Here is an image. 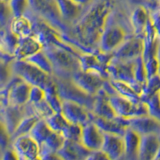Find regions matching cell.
<instances>
[{"instance_id": "11", "label": "cell", "mask_w": 160, "mask_h": 160, "mask_svg": "<svg viewBox=\"0 0 160 160\" xmlns=\"http://www.w3.org/2000/svg\"><path fill=\"white\" fill-rule=\"evenodd\" d=\"M128 38L120 26L107 23L98 41V48L102 52L113 53Z\"/></svg>"}, {"instance_id": "38", "label": "cell", "mask_w": 160, "mask_h": 160, "mask_svg": "<svg viewBox=\"0 0 160 160\" xmlns=\"http://www.w3.org/2000/svg\"><path fill=\"white\" fill-rule=\"evenodd\" d=\"M135 78L138 83L141 84L144 87L147 80L148 75L145 68V63L142 56H139L135 59Z\"/></svg>"}, {"instance_id": "30", "label": "cell", "mask_w": 160, "mask_h": 160, "mask_svg": "<svg viewBox=\"0 0 160 160\" xmlns=\"http://www.w3.org/2000/svg\"><path fill=\"white\" fill-rule=\"evenodd\" d=\"M159 91L160 75L158 74V75H154V76L148 78L143 87V89L141 92V95H140V99L142 102H145L149 98L158 95Z\"/></svg>"}, {"instance_id": "50", "label": "cell", "mask_w": 160, "mask_h": 160, "mask_svg": "<svg viewBox=\"0 0 160 160\" xmlns=\"http://www.w3.org/2000/svg\"><path fill=\"white\" fill-rule=\"evenodd\" d=\"M157 59L158 61V75H160V42H159V45H158V51H157Z\"/></svg>"}, {"instance_id": "19", "label": "cell", "mask_w": 160, "mask_h": 160, "mask_svg": "<svg viewBox=\"0 0 160 160\" xmlns=\"http://www.w3.org/2000/svg\"><path fill=\"white\" fill-rule=\"evenodd\" d=\"M102 151L109 156L111 160H118L124 156L123 136L111 134H104Z\"/></svg>"}, {"instance_id": "24", "label": "cell", "mask_w": 160, "mask_h": 160, "mask_svg": "<svg viewBox=\"0 0 160 160\" xmlns=\"http://www.w3.org/2000/svg\"><path fill=\"white\" fill-rule=\"evenodd\" d=\"M150 18L151 15L143 7L139 6L134 10L131 16V24L134 35L141 38L143 37Z\"/></svg>"}, {"instance_id": "5", "label": "cell", "mask_w": 160, "mask_h": 160, "mask_svg": "<svg viewBox=\"0 0 160 160\" xmlns=\"http://www.w3.org/2000/svg\"><path fill=\"white\" fill-rule=\"evenodd\" d=\"M29 8L60 32L68 34V28L58 13L55 0H29Z\"/></svg>"}, {"instance_id": "33", "label": "cell", "mask_w": 160, "mask_h": 160, "mask_svg": "<svg viewBox=\"0 0 160 160\" xmlns=\"http://www.w3.org/2000/svg\"><path fill=\"white\" fill-rule=\"evenodd\" d=\"M25 60L31 62V64L39 68L40 70H42V71L46 72L48 75L53 76L52 66H51L50 60L48 59V56L45 55L43 51H41L39 52L36 53V54L33 55L32 56L29 57V58H28Z\"/></svg>"}, {"instance_id": "18", "label": "cell", "mask_w": 160, "mask_h": 160, "mask_svg": "<svg viewBox=\"0 0 160 160\" xmlns=\"http://www.w3.org/2000/svg\"><path fill=\"white\" fill-rule=\"evenodd\" d=\"M104 139V133L93 122L82 127L81 142L91 151L101 150Z\"/></svg>"}, {"instance_id": "12", "label": "cell", "mask_w": 160, "mask_h": 160, "mask_svg": "<svg viewBox=\"0 0 160 160\" xmlns=\"http://www.w3.org/2000/svg\"><path fill=\"white\" fill-rule=\"evenodd\" d=\"M61 113L70 123L82 127L92 122L94 117L92 111L84 106L70 100H62Z\"/></svg>"}, {"instance_id": "29", "label": "cell", "mask_w": 160, "mask_h": 160, "mask_svg": "<svg viewBox=\"0 0 160 160\" xmlns=\"http://www.w3.org/2000/svg\"><path fill=\"white\" fill-rule=\"evenodd\" d=\"M44 92H45V100L51 106L53 111L56 113H61L62 99L58 94V88L54 78L52 82L48 84L47 88L44 89Z\"/></svg>"}, {"instance_id": "35", "label": "cell", "mask_w": 160, "mask_h": 160, "mask_svg": "<svg viewBox=\"0 0 160 160\" xmlns=\"http://www.w3.org/2000/svg\"><path fill=\"white\" fill-rule=\"evenodd\" d=\"M45 121L53 131L59 133L61 135L66 128L70 124L68 120L64 118L62 113L55 112L52 115L46 118Z\"/></svg>"}, {"instance_id": "49", "label": "cell", "mask_w": 160, "mask_h": 160, "mask_svg": "<svg viewBox=\"0 0 160 160\" xmlns=\"http://www.w3.org/2000/svg\"><path fill=\"white\" fill-rule=\"evenodd\" d=\"M71 1H73V2H75V3L78 4V5L83 7V6L90 3L92 0H71Z\"/></svg>"}, {"instance_id": "41", "label": "cell", "mask_w": 160, "mask_h": 160, "mask_svg": "<svg viewBox=\"0 0 160 160\" xmlns=\"http://www.w3.org/2000/svg\"><path fill=\"white\" fill-rule=\"evenodd\" d=\"M13 15L10 10L8 3L1 2V28H5L9 27Z\"/></svg>"}, {"instance_id": "2", "label": "cell", "mask_w": 160, "mask_h": 160, "mask_svg": "<svg viewBox=\"0 0 160 160\" xmlns=\"http://www.w3.org/2000/svg\"><path fill=\"white\" fill-rule=\"evenodd\" d=\"M51 62L53 77L61 79H71L75 72L79 71L80 54L71 52L58 47H52L42 50Z\"/></svg>"}, {"instance_id": "34", "label": "cell", "mask_w": 160, "mask_h": 160, "mask_svg": "<svg viewBox=\"0 0 160 160\" xmlns=\"http://www.w3.org/2000/svg\"><path fill=\"white\" fill-rule=\"evenodd\" d=\"M41 118H38L36 115H29V116H26L18 124V128L15 130V133L13 134L11 136V139H15V138L21 135H28L35 127V124L38 122V120Z\"/></svg>"}, {"instance_id": "28", "label": "cell", "mask_w": 160, "mask_h": 160, "mask_svg": "<svg viewBox=\"0 0 160 160\" xmlns=\"http://www.w3.org/2000/svg\"><path fill=\"white\" fill-rule=\"evenodd\" d=\"M19 38L12 33L9 27L1 29V53L15 56Z\"/></svg>"}, {"instance_id": "36", "label": "cell", "mask_w": 160, "mask_h": 160, "mask_svg": "<svg viewBox=\"0 0 160 160\" xmlns=\"http://www.w3.org/2000/svg\"><path fill=\"white\" fill-rule=\"evenodd\" d=\"M31 105H32L35 115L38 116L41 119H46L55 113L51 106L46 101L45 98L36 103H31Z\"/></svg>"}, {"instance_id": "55", "label": "cell", "mask_w": 160, "mask_h": 160, "mask_svg": "<svg viewBox=\"0 0 160 160\" xmlns=\"http://www.w3.org/2000/svg\"><path fill=\"white\" fill-rule=\"evenodd\" d=\"M158 97H159V99H160V91H159V93H158Z\"/></svg>"}, {"instance_id": "9", "label": "cell", "mask_w": 160, "mask_h": 160, "mask_svg": "<svg viewBox=\"0 0 160 160\" xmlns=\"http://www.w3.org/2000/svg\"><path fill=\"white\" fill-rule=\"evenodd\" d=\"M29 115H35L31 104L29 102L21 107L8 105L1 108V126L12 136L20 122Z\"/></svg>"}, {"instance_id": "44", "label": "cell", "mask_w": 160, "mask_h": 160, "mask_svg": "<svg viewBox=\"0 0 160 160\" xmlns=\"http://www.w3.org/2000/svg\"><path fill=\"white\" fill-rule=\"evenodd\" d=\"M12 139L11 136L8 134V132L5 130L3 127L1 129V137H0V147H1V153L3 152L8 148H11Z\"/></svg>"}, {"instance_id": "54", "label": "cell", "mask_w": 160, "mask_h": 160, "mask_svg": "<svg viewBox=\"0 0 160 160\" xmlns=\"http://www.w3.org/2000/svg\"><path fill=\"white\" fill-rule=\"evenodd\" d=\"M118 160H126V159H125V158H124V157H122V158H121L120 159H118Z\"/></svg>"}, {"instance_id": "15", "label": "cell", "mask_w": 160, "mask_h": 160, "mask_svg": "<svg viewBox=\"0 0 160 160\" xmlns=\"http://www.w3.org/2000/svg\"><path fill=\"white\" fill-rule=\"evenodd\" d=\"M128 128L140 136L147 135H160V122L150 115L128 118Z\"/></svg>"}, {"instance_id": "42", "label": "cell", "mask_w": 160, "mask_h": 160, "mask_svg": "<svg viewBox=\"0 0 160 160\" xmlns=\"http://www.w3.org/2000/svg\"><path fill=\"white\" fill-rule=\"evenodd\" d=\"M145 63L146 71H147V75L148 78L151 77L156 75L158 74V61L157 59V57H153V58H148V59L144 61Z\"/></svg>"}, {"instance_id": "45", "label": "cell", "mask_w": 160, "mask_h": 160, "mask_svg": "<svg viewBox=\"0 0 160 160\" xmlns=\"http://www.w3.org/2000/svg\"><path fill=\"white\" fill-rule=\"evenodd\" d=\"M87 160H111L107 154L102 150L91 151Z\"/></svg>"}, {"instance_id": "43", "label": "cell", "mask_w": 160, "mask_h": 160, "mask_svg": "<svg viewBox=\"0 0 160 160\" xmlns=\"http://www.w3.org/2000/svg\"><path fill=\"white\" fill-rule=\"evenodd\" d=\"M44 98H45L44 90L37 86H31L29 97L30 103H36L43 100Z\"/></svg>"}, {"instance_id": "6", "label": "cell", "mask_w": 160, "mask_h": 160, "mask_svg": "<svg viewBox=\"0 0 160 160\" xmlns=\"http://www.w3.org/2000/svg\"><path fill=\"white\" fill-rule=\"evenodd\" d=\"M112 57V53L102 52L98 48L91 52H82L78 58L80 69L98 73L105 79H109L108 68Z\"/></svg>"}, {"instance_id": "48", "label": "cell", "mask_w": 160, "mask_h": 160, "mask_svg": "<svg viewBox=\"0 0 160 160\" xmlns=\"http://www.w3.org/2000/svg\"><path fill=\"white\" fill-rule=\"evenodd\" d=\"M42 160H63L62 158H60L57 153H52V154H48L44 156L40 157Z\"/></svg>"}, {"instance_id": "56", "label": "cell", "mask_w": 160, "mask_h": 160, "mask_svg": "<svg viewBox=\"0 0 160 160\" xmlns=\"http://www.w3.org/2000/svg\"><path fill=\"white\" fill-rule=\"evenodd\" d=\"M159 10H160V2H159Z\"/></svg>"}, {"instance_id": "21", "label": "cell", "mask_w": 160, "mask_h": 160, "mask_svg": "<svg viewBox=\"0 0 160 160\" xmlns=\"http://www.w3.org/2000/svg\"><path fill=\"white\" fill-rule=\"evenodd\" d=\"M143 41V53H142V58L143 60L148 58L156 57L157 51H158V45H159L160 38H158L154 26H153L151 19L150 18L145 33L142 37Z\"/></svg>"}, {"instance_id": "20", "label": "cell", "mask_w": 160, "mask_h": 160, "mask_svg": "<svg viewBox=\"0 0 160 160\" xmlns=\"http://www.w3.org/2000/svg\"><path fill=\"white\" fill-rule=\"evenodd\" d=\"M160 150V135H142L140 138L138 160H154Z\"/></svg>"}, {"instance_id": "4", "label": "cell", "mask_w": 160, "mask_h": 160, "mask_svg": "<svg viewBox=\"0 0 160 160\" xmlns=\"http://www.w3.org/2000/svg\"><path fill=\"white\" fill-rule=\"evenodd\" d=\"M135 60L122 61L112 57L108 68L109 79L129 84L138 95H141L143 86L138 83L135 78Z\"/></svg>"}, {"instance_id": "53", "label": "cell", "mask_w": 160, "mask_h": 160, "mask_svg": "<svg viewBox=\"0 0 160 160\" xmlns=\"http://www.w3.org/2000/svg\"><path fill=\"white\" fill-rule=\"evenodd\" d=\"M19 160H27V159H25V158H22V157H20L19 156Z\"/></svg>"}, {"instance_id": "37", "label": "cell", "mask_w": 160, "mask_h": 160, "mask_svg": "<svg viewBox=\"0 0 160 160\" xmlns=\"http://www.w3.org/2000/svg\"><path fill=\"white\" fill-rule=\"evenodd\" d=\"M11 14L14 17L25 15L29 8V0H11L8 2Z\"/></svg>"}, {"instance_id": "17", "label": "cell", "mask_w": 160, "mask_h": 160, "mask_svg": "<svg viewBox=\"0 0 160 160\" xmlns=\"http://www.w3.org/2000/svg\"><path fill=\"white\" fill-rule=\"evenodd\" d=\"M91 152L81 142L65 139L57 155L63 160H87Z\"/></svg>"}, {"instance_id": "40", "label": "cell", "mask_w": 160, "mask_h": 160, "mask_svg": "<svg viewBox=\"0 0 160 160\" xmlns=\"http://www.w3.org/2000/svg\"><path fill=\"white\" fill-rule=\"evenodd\" d=\"M148 107V115L160 122V99L158 95L153 96L145 102Z\"/></svg>"}, {"instance_id": "26", "label": "cell", "mask_w": 160, "mask_h": 160, "mask_svg": "<svg viewBox=\"0 0 160 160\" xmlns=\"http://www.w3.org/2000/svg\"><path fill=\"white\" fill-rule=\"evenodd\" d=\"M55 2L60 16L65 23L75 21L82 12V6L71 0H55Z\"/></svg>"}, {"instance_id": "23", "label": "cell", "mask_w": 160, "mask_h": 160, "mask_svg": "<svg viewBox=\"0 0 160 160\" xmlns=\"http://www.w3.org/2000/svg\"><path fill=\"white\" fill-rule=\"evenodd\" d=\"M41 51H42L41 43L35 37L31 35L25 38H19L14 55L16 60H25Z\"/></svg>"}, {"instance_id": "1", "label": "cell", "mask_w": 160, "mask_h": 160, "mask_svg": "<svg viewBox=\"0 0 160 160\" xmlns=\"http://www.w3.org/2000/svg\"><path fill=\"white\" fill-rule=\"evenodd\" d=\"M113 0H98L93 4L71 28L73 36L62 35L67 43L78 48L82 52H91L98 48L109 17L114 9Z\"/></svg>"}, {"instance_id": "46", "label": "cell", "mask_w": 160, "mask_h": 160, "mask_svg": "<svg viewBox=\"0 0 160 160\" xmlns=\"http://www.w3.org/2000/svg\"><path fill=\"white\" fill-rule=\"evenodd\" d=\"M1 160H19V156L12 148L1 153Z\"/></svg>"}, {"instance_id": "25", "label": "cell", "mask_w": 160, "mask_h": 160, "mask_svg": "<svg viewBox=\"0 0 160 160\" xmlns=\"http://www.w3.org/2000/svg\"><path fill=\"white\" fill-rule=\"evenodd\" d=\"M140 136L138 134L128 128L123 135L124 158L126 160H138Z\"/></svg>"}, {"instance_id": "10", "label": "cell", "mask_w": 160, "mask_h": 160, "mask_svg": "<svg viewBox=\"0 0 160 160\" xmlns=\"http://www.w3.org/2000/svg\"><path fill=\"white\" fill-rule=\"evenodd\" d=\"M71 80L78 89L84 93L95 96L97 93L102 89L107 79L98 73L79 70L73 75Z\"/></svg>"}, {"instance_id": "8", "label": "cell", "mask_w": 160, "mask_h": 160, "mask_svg": "<svg viewBox=\"0 0 160 160\" xmlns=\"http://www.w3.org/2000/svg\"><path fill=\"white\" fill-rule=\"evenodd\" d=\"M109 100L111 107L118 116L131 118L148 115V107L142 101L133 102L118 95L117 93L109 95Z\"/></svg>"}, {"instance_id": "14", "label": "cell", "mask_w": 160, "mask_h": 160, "mask_svg": "<svg viewBox=\"0 0 160 160\" xmlns=\"http://www.w3.org/2000/svg\"><path fill=\"white\" fill-rule=\"evenodd\" d=\"M11 148L15 150L18 156L27 160H33L39 157V145L30 134L21 135L13 139Z\"/></svg>"}, {"instance_id": "31", "label": "cell", "mask_w": 160, "mask_h": 160, "mask_svg": "<svg viewBox=\"0 0 160 160\" xmlns=\"http://www.w3.org/2000/svg\"><path fill=\"white\" fill-rule=\"evenodd\" d=\"M109 80L118 95H121L125 98H128L131 101H133V102H140L141 101L140 95L131 88L129 84L123 82H120V81H116V80Z\"/></svg>"}, {"instance_id": "16", "label": "cell", "mask_w": 160, "mask_h": 160, "mask_svg": "<svg viewBox=\"0 0 160 160\" xmlns=\"http://www.w3.org/2000/svg\"><path fill=\"white\" fill-rule=\"evenodd\" d=\"M92 122L104 134L123 136L128 129V118L116 116L114 118H103L94 115Z\"/></svg>"}, {"instance_id": "39", "label": "cell", "mask_w": 160, "mask_h": 160, "mask_svg": "<svg viewBox=\"0 0 160 160\" xmlns=\"http://www.w3.org/2000/svg\"><path fill=\"white\" fill-rule=\"evenodd\" d=\"M82 126L77 125V124H71L66 128L63 132L62 133V135L64 137L65 139L72 140V141H77V142H81V137H82Z\"/></svg>"}, {"instance_id": "51", "label": "cell", "mask_w": 160, "mask_h": 160, "mask_svg": "<svg viewBox=\"0 0 160 160\" xmlns=\"http://www.w3.org/2000/svg\"><path fill=\"white\" fill-rule=\"evenodd\" d=\"M154 160H160V150L158 152V154H157L156 156H155V158H154Z\"/></svg>"}, {"instance_id": "7", "label": "cell", "mask_w": 160, "mask_h": 160, "mask_svg": "<svg viewBox=\"0 0 160 160\" xmlns=\"http://www.w3.org/2000/svg\"><path fill=\"white\" fill-rule=\"evenodd\" d=\"M58 88V94L62 100H70L84 106L92 111L95 96L88 95L78 89L71 79H61L53 77Z\"/></svg>"}, {"instance_id": "22", "label": "cell", "mask_w": 160, "mask_h": 160, "mask_svg": "<svg viewBox=\"0 0 160 160\" xmlns=\"http://www.w3.org/2000/svg\"><path fill=\"white\" fill-rule=\"evenodd\" d=\"M92 113L95 116L103 118H114L118 116L111 107L109 95L102 88L95 95Z\"/></svg>"}, {"instance_id": "47", "label": "cell", "mask_w": 160, "mask_h": 160, "mask_svg": "<svg viewBox=\"0 0 160 160\" xmlns=\"http://www.w3.org/2000/svg\"><path fill=\"white\" fill-rule=\"evenodd\" d=\"M151 19L153 26L156 31L157 35H158V38H160V10L155 11L151 15Z\"/></svg>"}, {"instance_id": "27", "label": "cell", "mask_w": 160, "mask_h": 160, "mask_svg": "<svg viewBox=\"0 0 160 160\" xmlns=\"http://www.w3.org/2000/svg\"><path fill=\"white\" fill-rule=\"evenodd\" d=\"M9 28L11 32L14 33L18 38H25L32 35V22L29 17L26 15L19 17H14L10 23Z\"/></svg>"}, {"instance_id": "32", "label": "cell", "mask_w": 160, "mask_h": 160, "mask_svg": "<svg viewBox=\"0 0 160 160\" xmlns=\"http://www.w3.org/2000/svg\"><path fill=\"white\" fill-rule=\"evenodd\" d=\"M52 132L53 131L48 125L45 119H40L31 130L30 135L40 146L49 138Z\"/></svg>"}, {"instance_id": "13", "label": "cell", "mask_w": 160, "mask_h": 160, "mask_svg": "<svg viewBox=\"0 0 160 160\" xmlns=\"http://www.w3.org/2000/svg\"><path fill=\"white\" fill-rule=\"evenodd\" d=\"M143 53V41L141 37L133 35L128 37L121 45L115 50L113 57L122 61H131L142 56Z\"/></svg>"}, {"instance_id": "3", "label": "cell", "mask_w": 160, "mask_h": 160, "mask_svg": "<svg viewBox=\"0 0 160 160\" xmlns=\"http://www.w3.org/2000/svg\"><path fill=\"white\" fill-rule=\"evenodd\" d=\"M12 75L20 77L31 86L45 89L53 81V76L47 74L26 60H14L10 64Z\"/></svg>"}, {"instance_id": "52", "label": "cell", "mask_w": 160, "mask_h": 160, "mask_svg": "<svg viewBox=\"0 0 160 160\" xmlns=\"http://www.w3.org/2000/svg\"><path fill=\"white\" fill-rule=\"evenodd\" d=\"M11 0H1V2H6V3H8Z\"/></svg>"}]
</instances>
